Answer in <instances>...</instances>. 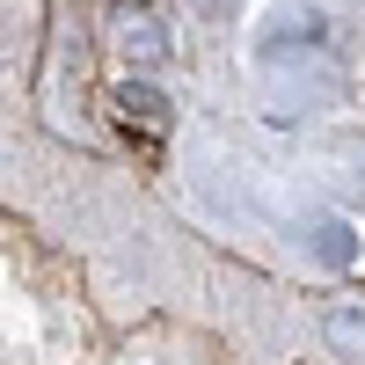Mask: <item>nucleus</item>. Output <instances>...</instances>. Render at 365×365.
Listing matches in <instances>:
<instances>
[{"mask_svg": "<svg viewBox=\"0 0 365 365\" xmlns=\"http://www.w3.org/2000/svg\"><path fill=\"white\" fill-rule=\"evenodd\" d=\"M117 51H125L132 66H161V58H168V37H161L154 15H125V22H117Z\"/></svg>", "mask_w": 365, "mask_h": 365, "instance_id": "nucleus-1", "label": "nucleus"}, {"mask_svg": "<svg viewBox=\"0 0 365 365\" xmlns=\"http://www.w3.org/2000/svg\"><path fill=\"white\" fill-rule=\"evenodd\" d=\"M125 110L139 117V125H168V96L146 88V81H125Z\"/></svg>", "mask_w": 365, "mask_h": 365, "instance_id": "nucleus-2", "label": "nucleus"}, {"mask_svg": "<svg viewBox=\"0 0 365 365\" xmlns=\"http://www.w3.org/2000/svg\"><path fill=\"white\" fill-rule=\"evenodd\" d=\"M314 249H322V263H351V227H336V220H329Z\"/></svg>", "mask_w": 365, "mask_h": 365, "instance_id": "nucleus-4", "label": "nucleus"}, {"mask_svg": "<svg viewBox=\"0 0 365 365\" xmlns=\"http://www.w3.org/2000/svg\"><path fill=\"white\" fill-rule=\"evenodd\" d=\"M227 8H234V0H205V15H227Z\"/></svg>", "mask_w": 365, "mask_h": 365, "instance_id": "nucleus-5", "label": "nucleus"}, {"mask_svg": "<svg viewBox=\"0 0 365 365\" xmlns=\"http://www.w3.org/2000/svg\"><path fill=\"white\" fill-rule=\"evenodd\" d=\"M329 344L365 365V314H329Z\"/></svg>", "mask_w": 365, "mask_h": 365, "instance_id": "nucleus-3", "label": "nucleus"}]
</instances>
